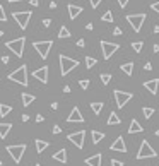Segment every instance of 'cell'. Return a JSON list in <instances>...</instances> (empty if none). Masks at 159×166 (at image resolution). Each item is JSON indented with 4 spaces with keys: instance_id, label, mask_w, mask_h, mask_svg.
<instances>
[{
    "instance_id": "cell-38",
    "label": "cell",
    "mask_w": 159,
    "mask_h": 166,
    "mask_svg": "<svg viewBox=\"0 0 159 166\" xmlns=\"http://www.w3.org/2000/svg\"><path fill=\"white\" fill-rule=\"evenodd\" d=\"M113 34H115V36H122V34H123L122 28H115V29H113Z\"/></svg>"
},
{
    "instance_id": "cell-49",
    "label": "cell",
    "mask_w": 159,
    "mask_h": 166,
    "mask_svg": "<svg viewBox=\"0 0 159 166\" xmlns=\"http://www.w3.org/2000/svg\"><path fill=\"white\" fill-rule=\"evenodd\" d=\"M45 120V118H43V115H38V117H36V122H43Z\"/></svg>"
},
{
    "instance_id": "cell-46",
    "label": "cell",
    "mask_w": 159,
    "mask_h": 166,
    "mask_svg": "<svg viewBox=\"0 0 159 166\" xmlns=\"http://www.w3.org/2000/svg\"><path fill=\"white\" fill-rule=\"evenodd\" d=\"M84 45H86V41H84V39H79V41H77V46H81V48H82Z\"/></svg>"
},
{
    "instance_id": "cell-5",
    "label": "cell",
    "mask_w": 159,
    "mask_h": 166,
    "mask_svg": "<svg viewBox=\"0 0 159 166\" xmlns=\"http://www.w3.org/2000/svg\"><path fill=\"white\" fill-rule=\"evenodd\" d=\"M27 146L26 144H17V146H7L5 151L12 156V159L16 161V163H21V159H22V154L26 153Z\"/></svg>"
},
{
    "instance_id": "cell-54",
    "label": "cell",
    "mask_w": 159,
    "mask_h": 166,
    "mask_svg": "<svg viewBox=\"0 0 159 166\" xmlns=\"http://www.w3.org/2000/svg\"><path fill=\"white\" fill-rule=\"evenodd\" d=\"M156 137H159V128H157V130H156Z\"/></svg>"
},
{
    "instance_id": "cell-23",
    "label": "cell",
    "mask_w": 159,
    "mask_h": 166,
    "mask_svg": "<svg viewBox=\"0 0 159 166\" xmlns=\"http://www.w3.org/2000/svg\"><path fill=\"white\" fill-rule=\"evenodd\" d=\"M106 123H108V125H120L122 120H120V117H118L115 111H111L110 117H108V122H106Z\"/></svg>"
},
{
    "instance_id": "cell-45",
    "label": "cell",
    "mask_w": 159,
    "mask_h": 166,
    "mask_svg": "<svg viewBox=\"0 0 159 166\" xmlns=\"http://www.w3.org/2000/svg\"><path fill=\"white\" fill-rule=\"evenodd\" d=\"M0 60H2V63H9V62H10V58H9V57H2Z\"/></svg>"
},
{
    "instance_id": "cell-28",
    "label": "cell",
    "mask_w": 159,
    "mask_h": 166,
    "mask_svg": "<svg viewBox=\"0 0 159 166\" xmlns=\"http://www.w3.org/2000/svg\"><path fill=\"white\" fill-rule=\"evenodd\" d=\"M101 21H103V23H113V14H111V10H106V12L101 16Z\"/></svg>"
},
{
    "instance_id": "cell-52",
    "label": "cell",
    "mask_w": 159,
    "mask_h": 166,
    "mask_svg": "<svg viewBox=\"0 0 159 166\" xmlns=\"http://www.w3.org/2000/svg\"><path fill=\"white\" fill-rule=\"evenodd\" d=\"M14 2H22V0H9V3H14Z\"/></svg>"
},
{
    "instance_id": "cell-44",
    "label": "cell",
    "mask_w": 159,
    "mask_h": 166,
    "mask_svg": "<svg viewBox=\"0 0 159 166\" xmlns=\"http://www.w3.org/2000/svg\"><path fill=\"white\" fill-rule=\"evenodd\" d=\"M62 132V128L58 127V125H55V127H53V133H60Z\"/></svg>"
},
{
    "instance_id": "cell-3",
    "label": "cell",
    "mask_w": 159,
    "mask_h": 166,
    "mask_svg": "<svg viewBox=\"0 0 159 166\" xmlns=\"http://www.w3.org/2000/svg\"><path fill=\"white\" fill-rule=\"evenodd\" d=\"M24 45H26V38H17V39H12V41H7L5 43V48H9L10 52H14V55L16 57H22L24 53Z\"/></svg>"
},
{
    "instance_id": "cell-30",
    "label": "cell",
    "mask_w": 159,
    "mask_h": 166,
    "mask_svg": "<svg viewBox=\"0 0 159 166\" xmlns=\"http://www.w3.org/2000/svg\"><path fill=\"white\" fill-rule=\"evenodd\" d=\"M86 67H87V68H91V67H94L96 65V62H97V60L94 58V57H86Z\"/></svg>"
},
{
    "instance_id": "cell-31",
    "label": "cell",
    "mask_w": 159,
    "mask_h": 166,
    "mask_svg": "<svg viewBox=\"0 0 159 166\" xmlns=\"http://www.w3.org/2000/svg\"><path fill=\"white\" fill-rule=\"evenodd\" d=\"M142 113H144V117H146V118H151V117L154 115V108L144 106V108H142Z\"/></svg>"
},
{
    "instance_id": "cell-50",
    "label": "cell",
    "mask_w": 159,
    "mask_h": 166,
    "mask_svg": "<svg viewBox=\"0 0 159 166\" xmlns=\"http://www.w3.org/2000/svg\"><path fill=\"white\" fill-rule=\"evenodd\" d=\"M29 120V115H22V122H27Z\"/></svg>"
},
{
    "instance_id": "cell-13",
    "label": "cell",
    "mask_w": 159,
    "mask_h": 166,
    "mask_svg": "<svg viewBox=\"0 0 159 166\" xmlns=\"http://www.w3.org/2000/svg\"><path fill=\"white\" fill-rule=\"evenodd\" d=\"M67 122H68V123H74V122H79V123H82V122H84V117H82L81 110H79L77 106L72 108V111H70V115H68Z\"/></svg>"
},
{
    "instance_id": "cell-10",
    "label": "cell",
    "mask_w": 159,
    "mask_h": 166,
    "mask_svg": "<svg viewBox=\"0 0 159 166\" xmlns=\"http://www.w3.org/2000/svg\"><path fill=\"white\" fill-rule=\"evenodd\" d=\"M113 96H115V101H117L118 108H123L125 104L132 99V93H127V91H120V89H115L113 91Z\"/></svg>"
},
{
    "instance_id": "cell-8",
    "label": "cell",
    "mask_w": 159,
    "mask_h": 166,
    "mask_svg": "<svg viewBox=\"0 0 159 166\" xmlns=\"http://www.w3.org/2000/svg\"><path fill=\"white\" fill-rule=\"evenodd\" d=\"M12 17L16 19L17 26H19L21 29H26L27 24H29V19H31V12L29 10H24V12H14Z\"/></svg>"
},
{
    "instance_id": "cell-27",
    "label": "cell",
    "mask_w": 159,
    "mask_h": 166,
    "mask_svg": "<svg viewBox=\"0 0 159 166\" xmlns=\"http://www.w3.org/2000/svg\"><path fill=\"white\" fill-rule=\"evenodd\" d=\"M122 70H123L127 75H132V72H133V62H127V63H123V65H122Z\"/></svg>"
},
{
    "instance_id": "cell-36",
    "label": "cell",
    "mask_w": 159,
    "mask_h": 166,
    "mask_svg": "<svg viewBox=\"0 0 159 166\" xmlns=\"http://www.w3.org/2000/svg\"><path fill=\"white\" fill-rule=\"evenodd\" d=\"M89 2H91V7H92V9H97V7H99V3L103 2V0H89Z\"/></svg>"
},
{
    "instance_id": "cell-41",
    "label": "cell",
    "mask_w": 159,
    "mask_h": 166,
    "mask_svg": "<svg viewBox=\"0 0 159 166\" xmlns=\"http://www.w3.org/2000/svg\"><path fill=\"white\" fill-rule=\"evenodd\" d=\"M43 26H45V28L52 26V19H43Z\"/></svg>"
},
{
    "instance_id": "cell-11",
    "label": "cell",
    "mask_w": 159,
    "mask_h": 166,
    "mask_svg": "<svg viewBox=\"0 0 159 166\" xmlns=\"http://www.w3.org/2000/svg\"><path fill=\"white\" fill-rule=\"evenodd\" d=\"M67 139L70 140V142L74 144V146L77 147V149H82V147H84V139H86V130L72 132V133H68Z\"/></svg>"
},
{
    "instance_id": "cell-25",
    "label": "cell",
    "mask_w": 159,
    "mask_h": 166,
    "mask_svg": "<svg viewBox=\"0 0 159 166\" xmlns=\"http://www.w3.org/2000/svg\"><path fill=\"white\" fill-rule=\"evenodd\" d=\"M36 98L32 94H27V93H22V106H29V104L34 101Z\"/></svg>"
},
{
    "instance_id": "cell-18",
    "label": "cell",
    "mask_w": 159,
    "mask_h": 166,
    "mask_svg": "<svg viewBox=\"0 0 159 166\" xmlns=\"http://www.w3.org/2000/svg\"><path fill=\"white\" fill-rule=\"evenodd\" d=\"M53 159L58 161V163H62V164H65V163H67V149L57 151V153L53 154Z\"/></svg>"
},
{
    "instance_id": "cell-34",
    "label": "cell",
    "mask_w": 159,
    "mask_h": 166,
    "mask_svg": "<svg viewBox=\"0 0 159 166\" xmlns=\"http://www.w3.org/2000/svg\"><path fill=\"white\" fill-rule=\"evenodd\" d=\"M89 84H91V82H89L87 79H82V81H79V86H81L82 89H87V88H89Z\"/></svg>"
},
{
    "instance_id": "cell-2",
    "label": "cell",
    "mask_w": 159,
    "mask_h": 166,
    "mask_svg": "<svg viewBox=\"0 0 159 166\" xmlns=\"http://www.w3.org/2000/svg\"><path fill=\"white\" fill-rule=\"evenodd\" d=\"M58 60H60V74L62 75H68L70 70H74L75 67H79L77 60L70 58V57H67V55H62V53L58 55Z\"/></svg>"
},
{
    "instance_id": "cell-32",
    "label": "cell",
    "mask_w": 159,
    "mask_h": 166,
    "mask_svg": "<svg viewBox=\"0 0 159 166\" xmlns=\"http://www.w3.org/2000/svg\"><path fill=\"white\" fill-rule=\"evenodd\" d=\"M142 46H144V43H142V41H135V43H132V48H133V52H137V53H140V52H142Z\"/></svg>"
},
{
    "instance_id": "cell-22",
    "label": "cell",
    "mask_w": 159,
    "mask_h": 166,
    "mask_svg": "<svg viewBox=\"0 0 159 166\" xmlns=\"http://www.w3.org/2000/svg\"><path fill=\"white\" fill-rule=\"evenodd\" d=\"M103 139H104V133H103V132L91 130V140H92V144H99Z\"/></svg>"
},
{
    "instance_id": "cell-43",
    "label": "cell",
    "mask_w": 159,
    "mask_h": 166,
    "mask_svg": "<svg viewBox=\"0 0 159 166\" xmlns=\"http://www.w3.org/2000/svg\"><path fill=\"white\" fill-rule=\"evenodd\" d=\"M29 3H31L32 7H38L39 5V0H29Z\"/></svg>"
},
{
    "instance_id": "cell-24",
    "label": "cell",
    "mask_w": 159,
    "mask_h": 166,
    "mask_svg": "<svg viewBox=\"0 0 159 166\" xmlns=\"http://www.w3.org/2000/svg\"><path fill=\"white\" fill-rule=\"evenodd\" d=\"M103 106H104V103H101V101H92V103H91L92 113H94V115H99L101 110H103Z\"/></svg>"
},
{
    "instance_id": "cell-9",
    "label": "cell",
    "mask_w": 159,
    "mask_h": 166,
    "mask_svg": "<svg viewBox=\"0 0 159 166\" xmlns=\"http://www.w3.org/2000/svg\"><path fill=\"white\" fill-rule=\"evenodd\" d=\"M118 48H120V45H117V43H111V41H101V50H103V57L104 60H110L111 55H113L115 52H118Z\"/></svg>"
},
{
    "instance_id": "cell-35",
    "label": "cell",
    "mask_w": 159,
    "mask_h": 166,
    "mask_svg": "<svg viewBox=\"0 0 159 166\" xmlns=\"http://www.w3.org/2000/svg\"><path fill=\"white\" fill-rule=\"evenodd\" d=\"M7 17H5V10H3V7L0 5V23H5Z\"/></svg>"
},
{
    "instance_id": "cell-37",
    "label": "cell",
    "mask_w": 159,
    "mask_h": 166,
    "mask_svg": "<svg viewBox=\"0 0 159 166\" xmlns=\"http://www.w3.org/2000/svg\"><path fill=\"white\" fill-rule=\"evenodd\" d=\"M117 2H118V5H120L122 9H125V7H127V3L130 2V0H117Z\"/></svg>"
},
{
    "instance_id": "cell-53",
    "label": "cell",
    "mask_w": 159,
    "mask_h": 166,
    "mask_svg": "<svg viewBox=\"0 0 159 166\" xmlns=\"http://www.w3.org/2000/svg\"><path fill=\"white\" fill-rule=\"evenodd\" d=\"M2 36H3V31H2V29H0V38H2Z\"/></svg>"
},
{
    "instance_id": "cell-1",
    "label": "cell",
    "mask_w": 159,
    "mask_h": 166,
    "mask_svg": "<svg viewBox=\"0 0 159 166\" xmlns=\"http://www.w3.org/2000/svg\"><path fill=\"white\" fill-rule=\"evenodd\" d=\"M9 81H14V82H17V84L27 88L29 82H27V65L26 63H22V65L19 68H16L12 74H9Z\"/></svg>"
},
{
    "instance_id": "cell-14",
    "label": "cell",
    "mask_w": 159,
    "mask_h": 166,
    "mask_svg": "<svg viewBox=\"0 0 159 166\" xmlns=\"http://www.w3.org/2000/svg\"><path fill=\"white\" fill-rule=\"evenodd\" d=\"M110 149H111V151H118V153H127V146H125L123 137H118V139L115 140L113 144H111Z\"/></svg>"
},
{
    "instance_id": "cell-40",
    "label": "cell",
    "mask_w": 159,
    "mask_h": 166,
    "mask_svg": "<svg viewBox=\"0 0 159 166\" xmlns=\"http://www.w3.org/2000/svg\"><path fill=\"white\" fill-rule=\"evenodd\" d=\"M111 166H123V163L118 159H111Z\"/></svg>"
},
{
    "instance_id": "cell-29",
    "label": "cell",
    "mask_w": 159,
    "mask_h": 166,
    "mask_svg": "<svg viewBox=\"0 0 159 166\" xmlns=\"http://www.w3.org/2000/svg\"><path fill=\"white\" fill-rule=\"evenodd\" d=\"M58 38H70V31H68L67 29V28H65V26H62V28H60V31H58Z\"/></svg>"
},
{
    "instance_id": "cell-16",
    "label": "cell",
    "mask_w": 159,
    "mask_h": 166,
    "mask_svg": "<svg viewBox=\"0 0 159 166\" xmlns=\"http://www.w3.org/2000/svg\"><path fill=\"white\" fill-rule=\"evenodd\" d=\"M82 5H74V3H68V16L70 19H77L79 14H82Z\"/></svg>"
},
{
    "instance_id": "cell-26",
    "label": "cell",
    "mask_w": 159,
    "mask_h": 166,
    "mask_svg": "<svg viewBox=\"0 0 159 166\" xmlns=\"http://www.w3.org/2000/svg\"><path fill=\"white\" fill-rule=\"evenodd\" d=\"M12 111V106H9V104H3L0 103V117H7V115Z\"/></svg>"
},
{
    "instance_id": "cell-21",
    "label": "cell",
    "mask_w": 159,
    "mask_h": 166,
    "mask_svg": "<svg viewBox=\"0 0 159 166\" xmlns=\"http://www.w3.org/2000/svg\"><path fill=\"white\" fill-rule=\"evenodd\" d=\"M10 128H12V123H0V139H5L9 135Z\"/></svg>"
},
{
    "instance_id": "cell-15",
    "label": "cell",
    "mask_w": 159,
    "mask_h": 166,
    "mask_svg": "<svg viewBox=\"0 0 159 166\" xmlns=\"http://www.w3.org/2000/svg\"><path fill=\"white\" fill-rule=\"evenodd\" d=\"M144 88L151 93V94H157L159 89V79H152V81H146L144 82Z\"/></svg>"
},
{
    "instance_id": "cell-7",
    "label": "cell",
    "mask_w": 159,
    "mask_h": 166,
    "mask_svg": "<svg viewBox=\"0 0 159 166\" xmlns=\"http://www.w3.org/2000/svg\"><path fill=\"white\" fill-rule=\"evenodd\" d=\"M157 153L152 149V146H151L147 140H142V144H140V149L139 153H137V159H146V158H156Z\"/></svg>"
},
{
    "instance_id": "cell-47",
    "label": "cell",
    "mask_w": 159,
    "mask_h": 166,
    "mask_svg": "<svg viewBox=\"0 0 159 166\" xmlns=\"http://www.w3.org/2000/svg\"><path fill=\"white\" fill-rule=\"evenodd\" d=\"M86 29H89V31H92V29H94V26H92V23H89L87 26H86Z\"/></svg>"
},
{
    "instance_id": "cell-51",
    "label": "cell",
    "mask_w": 159,
    "mask_h": 166,
    "mask_svg": "<svg viewBox=\"0 0 159 166\" xmlns=\"http://www.w3.org/2000/svg\"><path fill=\"white\" fill-rule=\"evenodd\" d=\"M154 33L159 34V26H154Z\"/></svg>"
},
{
    "instance_id": "cell-33",
    "label": "cell",
    "mask_w": 159,
    "mask_h": 166,
    "mask_svg": "<svg viewBox=\"0 0 159 166\" xmlns=\"http://www.w3.org/2000/svg\"><path fill=\"white\" fill-rule=\"evenodd\" d=\"M99 79H101V82H103V84L106 86L108 82L111 81V74H101V75H99Z\"/></svg>"
},
{
    "instance_id": "cell-48",
    "label": "cell",
    "mask_w": 159,
    "mask_h": 166,
    "mask_svg": "<svg viewBox=\"0 0 159 166\" xmlns=\"http://www.w3.org/2000/svg\"><path fill=\"white\" fill-rule=\"evenodd\" d=\"M152 52H154V53H159V45H154V48H152Z\"/></svg>"
},
{
    "instance_id": "cell-20",
    "label": "cell",
    "mask_w": 159,
    "mask_h": 166,
    "mask_svg": "<svg viewBox=\"0 0 159 166\" xmlns=\"http://www.w3.org/2000/svg\"><path fill=\"white\" fill-rule=\"evenodd\" d=\"M34 144H36V153H38V154H41L43 151H45L46 147L50 146V144L46 142V140H43V139H36V142H34Z\"/></svg>"
},
{
    "instance_id": "cell-19",
    "label": "cell",
    "mask_w": 159,
    "mask_h": 166,
    "mask_svg": "<svg viewBox=\"0 0 159 166\" xmlns=\"http://www.w3.org/2000/svg\"><path fill=\"white\" fill-rule=\"evenodd\" d=\"M142 130H144L142 125H140L137 120H132V122H130V125H128V133H139V132H142Z\"/></svg>"
},
{
    "instance_id": "cell-6",
    "label": "cell",
    "mask_w": 159,
    "mask_h": 166,
    "mask_svg": "<svg viewBox=\"0 0 159 166\" xmlns=\"http://www.w3.org/2000/svg\"><path fill=\"white\" fill-rule=\"evenodd\" d=\"M32 46H34V50L38 52V55L45 60V58H48V53H50V50H52V46H53V41L52 39H50V41H34Z\"/></svg>"
},
{
    "instance_id": "cell-55",
    "label": "cell",
    "mask_w": 159,
    "mask_h": 166,
    "mask_svg": "<svg viewBox=\"0 0 159 166\" xmlns=\"http://www.w3.org/2000/svg\"><path fill=\"white\" fill-rule=\"evenodd\" d=\"M0 166H2V159H0Z\"/></svg>"
},
{
    "instance_id": "cell-12",
    "label": "cell",
    "mask_w": 159,
    "mask_h": 166,
    "mask_svg": "<svg viewBox=\"0 0 159 166\" xmlns=\"http://www.w3.org/2000/svg\"><path fill=\"white\" fill-rule=\"evenodd\" d=\"M32 77L34 79H38L39 82H43V84H46V82H48V67H39V68H36L34 72H32Z\"/></svg>"
},
{
    "instance_id": "cell-4",
    "label": "cell",
    "mask_w": 159,
    "mask_h": 166,
    "mask_svg": "<svg viewBox=\"0 0 159 166\" xmlns=\"http://www.w3.org/2000/svg\"><path fill=\"white\" fill-rule=\"evenodd\" d=\"M146 14H130L127 16V21L128 24L132 26V29L135 31V33H140V29H142V24L146 23Z\"/></svg>"
},
{
    "instance_id": "cell-56",
    "label": "cell",
    "mask_w": 159,
    "mask_h": 166,
    "mask_svg": "<svg viewBox=\"0 0 159 166\" xmlns=\"http://www.w3.org/2000/svg\"><path fill=\"white\" fill-rule=\"evenodd\" d=\"M36 166H41V164H36Z\"/></svg>"
},
{
    "instance_id": "cell-42",
    "label": "cell",
    "mask_w": 159,
    "mask_h": 166,
    "mask_svg": "<svg viewBox=\"0 0 159 166\" xmlns=\"http://www.w3.org/2000/svg\"><path fill=\"white\" fill-rule=\"evenodd\" d=\"M144 68H146V70H152V63H151V62H147L146 65H144Z\"/></svg>"
},
{
    "instance_id": "cell-17",
    "label": "cell",
    "mask_w": 159,
    "mask_h": 166,
    "mask_svg": "<svg viewBox=\"0 0 159 166\" xmlns=\"http://www.w3.org/2000/svg\"><path fill=\"white\" fill-rule=\"evenodd\" d=\"M101 153H97L94 154V156H91V158H86V164L87 166H101Z\"/></svg>"
},
{
    "instance_id": "cell-39",
    "label": "cell",
    "mask_w": 159,
    "mask_h": 166,
    "mask_svg": "<svg viewBox=\"0 0 159 166\" xmlns=\"http://www.w3.org/2000/svg\"><path fill=\"white\" fill-rule=\"evenodd\" d=\"M151 9H152L154 12H157V14H159V2H154L152 5H151Z\"/></svg>"
}]
</instances>
